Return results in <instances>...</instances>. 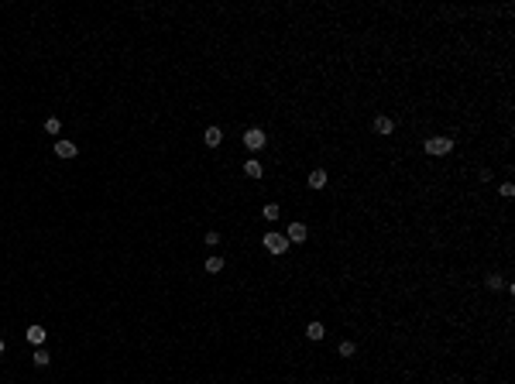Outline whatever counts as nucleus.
Instances as JSON below:
<instances>
[{
  "mask_svg": "<svg viewBox=\"0 0 515 384\" xmlns=\"http://www.w3.org/2000/svg\"><path fill=\"white\" fill-rule=\"evenodd\" d=\"M354 350H357V347L351 343V339H343V343H340V357H354Z\"/></svg>",
  "mask_w": 515,
  "mask_h": 384,
  "instance_id": "15",
  "label": "nucleus"
},
{
  "mask_svg": "<svg viewBox=\"0 0 515 384\" xmlns=\"http://www.w3.org/2000/svg\"><path fill=\"white\" fill-rule=\"evenodd\" d=\"M28 339H31L34 347H42V343H45V326H28Z\"/></svg>",
  "mask_w": 515,
  "mask_h": 384,
  "instance_id": "9",
  "label": "nucleus"
},
{
  "mask_svg": "<svg viewBox=\"0 0 515 384\" xmlns=\"http://www.w3.org/2000/svg\"><path fill=\"white\" fill-rule=\"evenodd\" d=\"M0 357H4V339H0Z\"/></svg>",
  "mask_w": 515,
  "mask_h": 384,
  "instance_id": "20",
  "label": "nucleus"
},
{
  "mask_svg": "<svg viewBox=\"0 0 515 384\" xmlns=\"http://www.w3.org/2000/svg\"><path fill=\"white\" fill-rule=\"evenodd\" d=\"M306 336H309V339H323V336H326V326H323V323H309V326H306Z\"/></svg>",
  "mask_w": 515,
  "mask_h": 384,
  "instance_id": "10",
  "label": "nucleus"
},
{
  "mask_svg": "<svg viewBox=\"0 0 515 384\" xmlns=\"http://www.w3.org/2000/svg\"><path fill=\"white\" fill-rule=\"evenodd\" d=\"M309 185H313V189H323V185H326V172H323V168L309 172Z\"/></svg>",
  "mask_w": 515,
  "mask_h": 384,
  "instance_id": "11",
  "label": "nucleus"
},
{
  "mask_svg": "<svg viewBox=\"0 0 515 384\" xmlns=\"http://www.w3.org/2000/svg\"><path fill=\"white\" fill-rule=\"evenodd\" d=\"M454 137H426V155H450Z\"/></svg>",
  "mask_w": 515,
  "mask_h": 384,
  "instance_id": "1",
  "label": "nucleus"
},
{
  "mask_svg": "<svg viewBox=\"0 0 515 384\" xmlns=\"http://www.w3.org/2000/svg\"><path fill=\"white\" fill-rule=\"evenodd\" d=\"M203 141H206V147H217L220 141H223V131H220V127H206Z\"/></svg>",
  "mask_w": 515,
  "mask_h": 384,
  "instance_id": "7",
  "label": "nucleus"
},
{
  "mask_svg": "<svg viewBox=\"0 0 515 384\" xmlns=\"http://www.w3.org/2000/svg\"><path fill=\"white\" fill-rule=\"evenodd\" d=\"M289 244H302V240L309 237V230H306V223H289Z\"/></svg>",
  "mask_w": 515,
  "mask_h": 384,
  "instance_id": "4",
  "label": "nucleus"
},
{
  "mask_svg": "<svg viewBox=\"0 0 515 384\" xmlns=\"http://www.w3.org/2000/svg\"><path fill=\"white\" fill-rule=\"evenodd\" d=\"M264 247L272 250V254H285V250H289V237H285V233H264Z\"/></svg>",
  "mask_w": 515,
  "mask_h": 384,
  "instance_id": "2",
  "label": "nucleus"
},
{
  "mask_svg": "<svg viewBox=\"0 0 515 384\" xmlns=\"http://www.w3.org/2000/svg\"><path fill=\"white\" fill-rule=\"evenodd\" d=\"M244 144L251 147V151L264 147V131H261V127H248V131H244Z\"/></svg>",
  "mask_w": 515,
  "mask_h": 384,
  "instance_id": "3",
  "label": "nucleus"
},
{
  "mask_svg": "<svg viewBox=\"0 0 515 384\" xmlns=\"http://www.w3.org/2000/svg\"><path fill=\"white\" fill-rule=\"evenodd\" d=\"M484 285H488V288H502V278H498V274H488V278H484Z\"/></svg>",
  "mask_w": 515,
  "mask_h": 384,
  "instance_id": "16",
  "label": "nucleus"
},
{
  "mask_svg": "<svg viewBox=\"0 0 515 384\" xmlns=\"http://www.w3.org/2000/svg\"><path fill=\"white\" fill-rule=\"evenodd\" d=\"M206 244H210V247H217V244H220V233H213V230H210V233H206Z\"/></svg>",
  "mask_w": 515,
  "mask_h": 384,
  "instance_id": "19",
  "label": "nucleus"
},
{
  "mask_svg": "<svg viewBox=\"0 0 515 384\" xmlns=\"http://www.w3.org/2000/svg\"><path fill=\"white\" fill-rule=\"evenodd\" d=\"M264 216H268V220H278V206L268 203V206H264Z\"/></svg>",
  "mask_w": 515,
  "mask_h": 384,
  "instance_id": "18",
  "label": "nucleus"
},
{
  "mask_svg": "<svg viewBox=\"0 0 515 384\" xmlns=\"http://www.w3.org/2000/svg\"><path fill=\"white\" fill-rule=\"evenodd\" d=\"M498 192H502L505 199H512V196H515V185H512V182H505V185H502V189H498Z\"/></svg>",
  "mask_w": 515,
  "mask_h": 384,
  "instance_id": "17",
  "label": "nucleus"
},
{
  "mask_svg": "<svg viewBox=\"0 0 515 384\" xmlns=\"http://www.w3.org/2000/svg\"><path fill=\"white\" fill-rule=\"evenodd\" d=\"M45 131H48V134H58V131H62V120H58V117H48V120H45Z\"/></svg>",
  "mask_w": 515,
  "mask_h": 384,
  "instance_id": "14",
  "label": "nucleus"
},
{
  "mask_svg": "<svg viewBox=\"0 0 515 384\" xmlns=\"http://www.w3.org/2000/svg\"><path fill=\"white\" fill-rule=\"evenodd\" d=\"M261 172H264V168H261V161H254V158H251V161H244V175H248V179H261Z\"/></svg>",
  "mask_w": 515,
  "mask_h": 384,
  "instance_id": "8",
  "label": "nucleus"
},
{
  "mask_svg": "<svg viewBox=\"0 0 515 384\" xmlns=\"http://www.w3.org/2000/svg\"><path fill=\"white\" fill-rule=\"evenodd\" d=\"M206 271L220 274V271H223V258H210V261H206Z\"/></svg>",
  "mask_w": 515,
  "mask_h": 384,
  "instance_id": "13",
  "label": "nucleus"
},
{
  "mask_svg": "<svg viewBox=\"0 0 515 384\" xmlns=\"http://www.w3.org/2000/svg\"><path fill=\"white\" fill-rule=\"evenodd\" d=\"M375 131L388 137L392 131H395V120H392V117H375Z\"/></svg>",
  "mask_w": 515,
  "mask_h": 384,
  "instance_id": "6",
  "label": "nucleus"
},
{
  "mask_svg": "<svg viewBox=\"0 0 515 384\" xmlns=\"http://www.w3.org/2000/svg\"><path fill=\"white\" fill-rule=\"evenodd\" d=\"M34 364H38V367H48V364H52V353H48L45 347H38V350H34Z\"/></svg>",
  "mask_w": 515,
  "mask_h": 384,
  "instance_id": "12",
  "label": "nucleus"
},
{
  "mask_svg": "<svg viewBox=\"0 0 515 384\" xmlns=\"http://www.w3.org/2000/svg\"><path fill=\"white\" fill-rule=\"evenodd\" d=\"M76 151H79V147L72 144V141H66V137L55 141V155H58V158H76Z\"/></svg>",
  "mask_w": 515,
  "mask_h": 384,
  "instance_id": "5",
  "label": "nucleus"
}]
</instances>
